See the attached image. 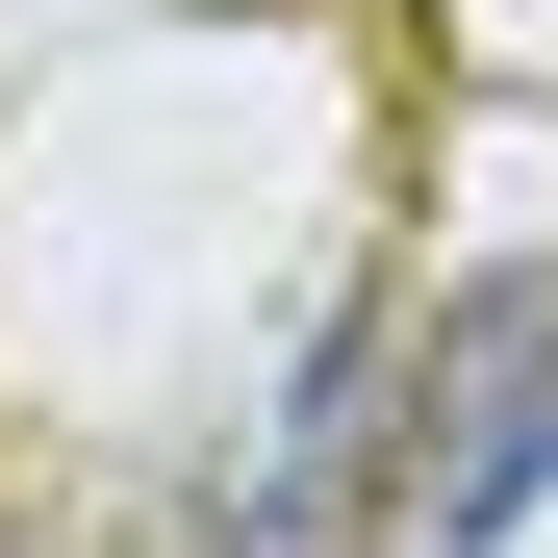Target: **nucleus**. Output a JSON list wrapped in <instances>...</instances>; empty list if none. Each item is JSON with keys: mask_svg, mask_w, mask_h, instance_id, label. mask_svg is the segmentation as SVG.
Masks as SVG:
<instances>
[{"mask_svg": "<svg viewBox=\"0 0 558 558\" xmlns=\"http://www.w3.org/2000/svg\"><path fill=\"white\" fill-rule=\"evenodd\" d=\"M533 508H558V254L457 279L432 355H407V407H381V533L407 558H508Z\"/></svg>", "mask_w": 558, "mask_h": 558, "instance_id": "obj_1", "label": "nucleus"}, {"mask_svg": "<svg viewBox=\"0 0 558 558\" xmlns=\"http://www.w3.org/2000/svg\"><path fill=\"white\" fill-rule=\"evenodd\" d=\"M0 558H26V533H0Z\"/></svg>", "mask_w": 558, "mask_h": 558, "instance_id": "obj_2", "label": "nucleus"}]
</instances>
